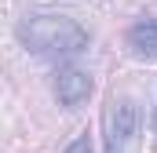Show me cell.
Returning <instances> with one entry per match:
<instances>
[{
	"label": "cell",
	"mask_w": 157,
	"mask_h": 153,
	"mask_svg": "<svg viewBox=\"0 0 157 153\" xmlns=\"http://www.w3.org/2000/svg\"><path fill=\"white\" fill-rule=\"evenodd\" d=\"M55 95H59V102L66 110H73V106H80L91 95V76L84 69H77V66H62L55 73Z\"/></svg>",
	"instance_id": "obj_3"
},
{
	"label": "cell",
	"mask_w": 157,
	"mask_h": 153,
	"mask_svg": "<svg viewBox=\"0 0 157 153\" xmlns=\"http://www.w3.org/2000/svg\"><path fill=\"white\" fill-rule=\"evenodd\" d=\"M62 153H91V139H88V135H80V139H73Z\"/></svg>",
	"instance_id": "obj_5"
},
{
	"label": "cell",
	"mask_w": 157,
	"mask_h": 153,
	"mask_svg": "<svg viewBox=\"0 0 157 153\" xmlns=\"http://www.w3.org/2000/svg\"><path fill=\"white\" fill-rule=\"evenodd\" d=\"M143 113L135 106V99L128 95H113L102 110V139H106V153H139L143 135H139Z\"/></svg>",
	"instance_id": "obj_2"
},
{
	"label": "cell",
	"mask_w": 157,
	"mask_h": 153,
	"mask_svg": "<svg viewBox=\"0 0 157 153\" xmlns=\"http://www.w3.org/2000/svg\"><path fill=\"white\" fill-rule=\"evenodd\" d=\"M124 40H128V47H132L135 58L154 62L157 58V18H139L135 26H128Z\"/></svg>",
	"instance_id": "obj_4"
},
{
	"label": "cell",
	"mask_w": 157,
	"mask_h": 153,
	"mask_svg": "<svg viewBox=\"0 0 157 153\" xmlns=\"http://www.w3.org/2000/svg\"><path fill=\"white\" fill-rule=\"evenodd\" d=\"M15 37L37 55H77L88 47V29L70 15H26Z\"/></svg>",
	"instance_id": "obj_1"
},
{
	"label": "cell",
	"mask_w": 157,
	"mask_h": 153,
	"mask_svg": "<svg viewBox=\"0 0 157 153\" xmlns=\"http://www.w3.org/2000/svg\"><path fill=\"white\" fill-rule=\"evenodd\" d=\"M154 131H157V106H154Z\"/></svg>",
	"instance_id": "obj_6"
}]
</instances>
